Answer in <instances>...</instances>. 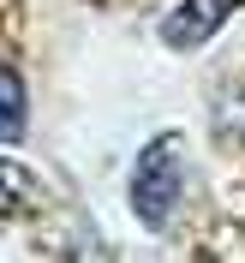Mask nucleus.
<instances>
[{
    "mask_svg": "<svg viewBox=\"0 0 245 263\" xmlns=\"http://www.w3.org/2000/svg\"><path fill=\"white\" fill-rule=\"evenodd\" d=\"M180 132H162L156 144L138 156V174H131V210H138V221H149V228H162L167 215H174V203H180Z\"/></svg>",
    "mask_w": 245,
    "mask_h": 263,
    "instance_id": "1",
    "label": "nucleus"
},
{
    "mask_svg": "<svg viewBox=\"0 0 245 263\" xmlns=\"http://www.w3.org/2000/svg\"><path fill=\"white\" fill-rule=\"evenodd\" d=\"M233 6H245V0H185V6H174L162 24L167 48H197V42H210L221 24H228Z\"/></svg>",
    "mask_w": 245,
    "mask_h": 263,
    "instance_id": "2",
    "label": "nucleus"
},
{
    "mask_svg": "<svg viewBox=\"0 0 245 263\" xmlns=\"http://www.w3.org/2000/svg\"><path fill=\"white\" fill-rule=\"evenodd\" d=\"M18 132H24V84L6 60H0V144H12Z\"/></svg>",
    "mask_w": 245,
    "mask_h": 263,
    "instance_id": "3",
    "label": "nucleus"
}]
</instances>
